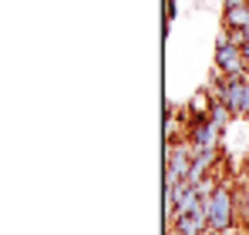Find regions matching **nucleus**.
Instances as JSON below:
<instances>
[{
    "label": "nucleus",
    "mask_w": 249,
    "mask_h": 235,
    "mask_svg": "<svg viewBox=\"0 0 249 235\" xmlns=\"http://www.w3.org/2000/svg\"><path fill=\"white\" fill-rule=\"evenodd\" d=\"M206 208H209V229L229 232L236 225V188L229 182H219V188L206 198Z\"/></svg>",
    "instance_id": "obj_1"
},
{
    "label": "nucleus",
    "mask_w": 249,
    "mask_h": 235,
    "mask_svg": "<svg viewBox=\"0 0 249 235\" xmlns=\"http://www.w3.org/2000/svg\"><path fill=\"white\" fill-rule=\"evenodd\" d=\"M209 232V208H206V198L199 208L185 212V215H175L172 218V235H206Z\"/></svg>",
    "instance_id": "obj_2"
},
{
    "label": "nucleus",
    "mask_w": 249,
    "mask_h": 235,
    "mask_svg": "<svg viewBox=\"0 0 249 235\" xmlns=\"http://www.w3.org/2000/svg\"><path fill=\"white\" fill-rule=\"evenodd\" d=\"M219 138H222V128H215L206 115H192V124H189L192 148H219Z\"/></svg>",
    "instance_id": "obj_3"
},
{
    "label": "nucleus",
    "mask_w": 249,
    "mask_h": 235,
    "mask_svg": "<svg viewBox=\"0 0 249 235\" xmlns=\"http://www.w3.org/2000/svg\"><path fill=\"white\" fill-rule=\"evenodd\" d=\"M189 168H192V145H189V141H185V145H175V148H168L165 185H175V182H185Z\"/></svg>",
    "instance_id": "obj_4"
},
{
    "label": "nucleus",
    "mask_w": 249,
    "mask_h": 235,
    "mask_svg": "<svg viewBox=\"0 0 249 235\" xmlns=\"http://www.w3.org/2000/svg\"><path fill=\"white\" fill-rule=\"evenodd\" d=\"M226 27L229 31H246L249 27V3H243V7H226Z\"/></svg>",
    "instance_id": "obj_5"
},
{
    "label": "nucleus",
    "mask_w": 249,
    "mask_h": 235,
    "mask_svg": "<svg viewBox=\"0 0 249 235\" xmlns=\"http://www.w3.org/2000/svg\"><path fill=\"white\" fill-rule=\"evenodd\" d=\"M209 121H212V124H215V128H226V124H229V108H226V104H222V101H212V104H209Z\"/></svg>",
    "instance_id": "obj_6"
},
{
    "label": "nucleus",
    "mask_w": 249,
    "mask_h": 235,
    "mask_svg": "<svg viewBox=\"0 0 249 235\" xmlns=\"http://www.w3.org/2000/svg\"><path fill=\"white\" fill-rule=\"evenodd\" d=\"M229 40H232V44H236V47H243V44H249L246 31H229Z\"/></svg>",
    "instance_id": "obj_7"
},
{
    "label": "nucleus",
    "mask_w": 249,
    "mask_h": 235,
    "mask_svg": "<svg viewBox=\"0 0 249 235\" xmlns=\"http://www.w3.org/2000/svg\"><path fill=\"white\" fill-rule=\"evenodd\" d=\"M246 171H249V151H246Z\"/></svg>",
    "instance_id": "obj_8"
},
{
    "label": "nucleus",
    "mask_w": 249,
    "mask_h": 235,
    "mask_svg": "<svg viewBox=\"0 0 249 235\" xmlns=\"http://www.w3.org/2000/svg\"><path fill=\"white\" fill-rule=\"evenodd\" d=\"M246 121H249V115H246Z\"/></svg>",
    "instance_id": "obj_9"
}]
</instances>
